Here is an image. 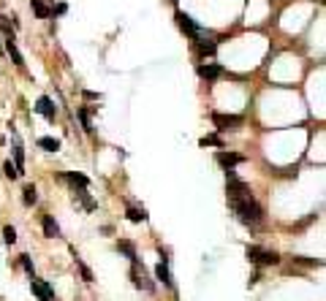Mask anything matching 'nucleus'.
Here are the masks:
<instances>
[{
    "mask_svg": "<svg viewBox=\"0 0 326 301\" xmlns=\"http://www.w3.org/2000/svg\"><path fill=\"white\" fill-rule=\"evenodd\" d=\"M174 19H177V25H180L182 33L190 36L193 41H206V38H210V30H204V27L198 25V22H196L193 17H190V14L177 11V14H174Z\"/></svg>",
    "mask_w": 326,
    "mask_h": 301,
    "instance_id": "2",
    "label": "nucleus"
},
{
    "mask_svg": "<svg viewBox=\"0 0 326 301\" xmlns=\"http://www.w3.org/2000/svg\"><path fill=\"white\" fill-rule=\"evenodd\" d=\"M196 74L201 76V79H206V82H218V79L223 76V68H220L218 62H206V65H198L196 68Z\"/></svg>",
    "mask_w": 326,
    "mask_h": 301,
    "instance_id": "10",
    "label": "nucleus"
},
{
    "mask_svg": "<svg viewBox=\"0 0 326 301\" xmlns=\"http://www.w3.org/2000/svg\"><path fill=\"white\" fill-rule=\"evenodd\" d=\"M128 220H131V223H144V220H147V209L144 207H131V204H128Z\"/></svg>",
    "mask_w": 326,
    "mask_h": 301,
    "instance_id": "16",
    "label": "nucleus"
},
{
    "mask_svg": "<svg viewBox=\"0 0 326 301\" xmlns=\"http://www.w3.org/2000/svg\"><path fill=\"white\" fill-rule=\"evenodd\" d=\"M30 290L38 296V301H57L54 298V290L49 288V282L38 280V277H30Z\"/></svg>",
    "mask_w": 326,
    "mask_h": 301,
    "instance_id": "7",
    "label": "nucleus"
},
{
    "mask_svg": "<svg viewBox=\"0 0 326 301\" xmlns=\"http://www.w3.org/2000/svg\"><path fill=\"white\" fill-rule=\"evenodd\" d=\"M3 239H6V244H14V242H17V231H14L11 225H6L3 228Z\"/></svg>",
    "mask_w": 326,
    "mask_h": 301,
    "instance_id": "26",
    "label": "nucleus"
},
{
    "mask_svg": "<svg viewBox=\"0 0 326 301\" xmlns=\"http://www.w3.org/2000/svg\"><path fill=\"white\" fill-rule=\"evenodd\" d=\"M3 33H6V52L11 54V60H14V65L25 71V57H22V52L17 49V41H14V33H11V27L6 25L3 27Z\"/></svg>",
    "mask_w": 326,
    "mask_h": 301,
    "instance_id": "5",
    "label": "nucleus"
},
{
    "mask_svg": "<svg viewBox=\"0 0 326 301\" xmlns=\"http://www.w3.org/2000/svg\"><path fill=\"white\" fill-rule=\"evenodd\" d=\"M49 11H52V14H57V17H63V14L68 11V3H57V6H52Z\"/></svg>",
    "mask_w": 326,
    "mask_h": 301,
    "instance_id": "28",
    "label": "nucleus"
},
{
    "mask_svg": "<svg viewBox=\"0 0 326 301\" xmlns=\"http://www.w3.org/2000/svg\"><path fill=\"white\" fill-rule=\"evenodd\" d=\"M14 160H17V163H14V165H17V171L22 174V169H25V152H22V144H19V141L14 144Z\"/></svg>",
    "mask_w": 326,
    "mask_h": 301,
    "instance_id": "19",
    "label": "nucleus"
},
{
    "mask_svg": "<svg viewBox=\"0 0 326 301\" xmlns=\"http://www.w3.org/2000/svg\"><path fill=\"white\" fill-rule=\"evenodd\" d=\"M215 160H218L220 165H223L226 171H234V165L245 163V157H242V155H236V152H226V149H220V152L215 155Z\"/></svg>",
    "mask_w": 326,
    "mask_h": 301,
    "instance_id": "9",
    "label": "nucleus"
},
{
    "mask_svg": "<svg viewBox=\"0 0 326 301\" xmlns=\"http://www.w3.org/2000/svg\"><path fill=\"white\" fill-rule=\"evenodd\" d=\"M155 277L166 285V288H174V280H171V272H169V258H163L161 263L155 266Z\"/></svg>",
    "mask_w": 326,
    "mask_h": 301,
    "instance_id": "11",
    "label": "nucleus"
},
{
    "mask_svg": "<svg viewBox=\"0 0 326 301\" xmlns=\"http://www.w3.org/2000/svg\"><path fill=\"white\" fill-rule=\"evenodd\" d=\"M38 147L46 149V152H57V149H60V141L52 139V136H41V139H38Z\"/></svg>",
    "mask_w": 326,
    "mask_h": 301,
    "instance_id": "18",
    "label": "nucleus"
},
{
    "mask_svg": "<svg viewBox=\"0 0 326 301\" xmlns=\"http://www.w3.org/2000/svg\"><path fill=\"white\" fill-rule=\"evenodd\" d=\"M22 201H25V207H33V204L38 201V190H36V185H27L25 190H22Z\"/></svg>",
    "mask_w": 326,
    "mask_h": 301,
    "instance_id": "17",
    "label": "nucleus"
},
{
    "mask_svg": "<svg viewBox=\"0 0 326 301\" xmlns=\"http://www.w3.org/2000/svg\"><path fill=\"white\" fill-rule=\"evenodd\" d=\"M30 9H33V14H36L38 19H49V17H52L49 6H46L44 0H30Z\"/></svg>",
    "mask_w": 326,
    "mask_h": 301,
    "instance_id": "13",
    "label": "nucleus"
},
{
    "mask_svg": "<svg viewBox=\"0 0 326 301\" xmlns=\"http://www.w3.org/2000/svg\"><path fill=\"white\" fill-rule=\"evenodd\" d=\"M41 225H44V236H46V239H60V225L54 223L52 215H44L41 217Z\"/></svg>",
    "mask_w": 326,
    "mask_h": 301,
    "instance_id": "12",
    "label": "nucleus"
},
{
    "mask_svg": "<svg viewBox=\"0 0 326 301\" xmlns=\"http://www.w3.org/2000/svg\"><path fill=\"white\" fill-rule=\"evenodd\" d=\"M66 179L71 182V185H74V190H76V187H87V185H90V179H87L84 174H79V171H68V174H66Z\"/></svg>",
    "mask_w": 326,
    "mask_h": 301,
    "instance_id": "14",
    "label": "nucleus"
},
{
    "mask_svg": "<svg viewBox=\"0 0 326 301\" xmlns=\"http://www.w3.org/2000/svg\"><path fill=\"white\" fill-rule=\"evenodd\" d=\"M212 122H215V128H218V130H236V128H242L245 117H240V114H220V112H215V114H212Z\"/></svg>",
    "mask_w": 326,
    "mask_h": 301,
    "instance_id": "4",
    "label": "nucleus"
},
{
    "mask_svg": "<svg viewBox=\"0 0 326 301\" xmlns=\"http://www.w3.org/2000/svg\"><path fill=\"white\" fill-rule=\"evenodd\" d=\"M3 174H6V179H17V177H19L17 165H14L11 160H6V163H3Z\"/></svg>",
    "mask_w": 326,
    "mask_h": 301,
    "instance_id": "23",
    "label": "nucleus"
},
{
    "mask_svg": "<svg viewBox=\"0 0 326 301\" xmlns=\"http://www.w3.org/2000/svg\"><path fill=\"white\" fill-rule=\"evenodd\" d=\"M245 255H248L250 263H258V266H277L280 263V255H277L275 250H261V247H256V244H248Z\"/></svg>",
    "mask_w": 326,
    "mask_h": 301,
    "instance_id": "3",
    "label": "nucleus"
},
{
    "mask_svg": "<svg viewBox=\"0 0 326 301\" xmlns=\"http://www.w3.org/2000/svg\"><path fill=\"white\" fill-rule=\"evenodd\" d=\"M131 280H133V285H136V288L147 290V293H153V288H155V285L147 280V274H144V266H141L139 260H133V263H131Z\"/></svg>",
    "mask_w": 326,
    "mask_h": 301,
    "instance_id": "6",
    "label": "nucleus"
},
{
    "mask_svg": "<svg viewBox=\"0 0 326 301\" xmlns=\"http://www.w3.org/2000/svg\"><path fill=\"white\" fill-rule=\"evenodd\" d=\"M36 112L44 114L49 122H54V117H57V106H54V101L49 98V95H41V98H38V104H36Z\"/></svg>",
    "mask_w": 326,
    "mask_h": 301,
    "instance_id": "8",
    "label": "nucleus"
},
{
    "mask_svg": "<svg viewBox=\"0 0 326 301\" xmlns=\"http://www.w3.org/2000/svg\"><path fill=\"white\" fill-rule=\"evenodd\" d=\"M171 3H177V0H171Z\"/></svg>",
    "mask_w": 326,
    "mask_h": 301,
    "instance_id": "29",
    "label": "nucleus"
},
{
    "mask_svg": "<svg viewBox=\"0 0 326 301\" xmlns=\"http://www.w3.org/2000/svg\"><path fill=\"white\" fill-rule=\"evenodd\" d=\"M293 260L302 263V266H323V260H318V258H302V255H297Z\"/></svg>",
    "mask_w": 326,
    "mask_h": 301,
    "instance_id": "25",
    "label": "nucleus"
},
{
    "mask_svg": "<svg viewBox=\"0 0 326 301\" xmlns=\"http://www.w3.org/2000/svg\"><path fill=\"white\" fill-rule=\"evenodd\" d=\"M228 204H231V212L236 215V220L250 228H256L261 220H264V209H261V204L256 201L253 195H242V198H228Z\"/></svg>",
    "mask_w": 326,
    "mask_h": 301,
    "instance_id": "1",
    "label": "nucleus"
},
{
    "mask_svg": "<svg viewBox=\"0 0 326 301\" xmlns=\"http://www.w3.org/2000/svg\"><path fill=\"white\" fill-rule=\"evenodd\" d=\"M215 49H218V46H215L212 41H198V54H201V57H206V54H215Z\"/></svg>",
    "mask_w": 326,
    "mask_h": 301,
    "instance_id": "21",
    "label": "nucleus"
},
{
    "mask_svg": "<svg viewBox=\"0 0 326 301\" xmlns=\"http://www.w3.org/2000/svg\"><path fill=\"white\" fill-rule=\"evenodd\" d=\"M201 147H220V149H223V141H220V136H204Z\"/></svg>",
    "mask_w": 326,
    "mask_h": 301,
    "instance_id": "24",
    "label": "nucleus"
},
{
    "mask_svg": "<svg viewBox=\"0 0 326 301\" xmlns=\"http://www.w3.org/2000/svg\"><path fill=\"white\" fill-rule=\"evenodd\" d=\"M74 260H76V266H79V272H82V280H84V282H93V272H90V269H87V266H84V260H82V258H79V255H74Z\"/></svg>",
    "mask_w": 326,
    "mask_h": 301,
    "instance_id": "20",
    "label": "nucleus"
},
{
    "mask_svg": "<svg viewBox=\"0 0 326 301\" xmlns=\"http://www.w3.org/2000/svg\"><path fill=\"white\" fill-rule=\"evenodd\" d=\"M79 120H82V128L87 130V133H93V122H90V114H87V109H79Z\"/></svg>",
    "mask_w": 326,
    "mask_h": 301,
    "instance_id": "22",
    "label": "nucleus"
},
{
    "mask_svg": "<svg viewBox=\"0 0 326 301\" xmlns=\"http://www.w3.org/2000/svg\"><path fill=\"white\" fill-rule=\"evenodd\" d=\"M19 263H22V269H25L30 277H36V272H33V260H30L27 255H19Z\"/></svg>",
    "mask_w": 326,
    "mask_h": 301,
    "instance_id": "27",
    "label": "nucleus"
},
{
    "mask_svg": "<svg viewBox=\"0 0 326 301\" xmlns=\"http://www.w3.org/2000/svg\"><path fill=\"white\" fill-rule=\"evenodd\" d=\"M117 250H120V252H125V258H128L131 260V263H133V260H139V255H136V247H133V242H117Z\"/></svg>",
    "mask_w": 326,
    "mask_h": 301,
    "instance_id": "15",
    "label": "nucleus"
}]
</instances>
